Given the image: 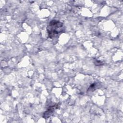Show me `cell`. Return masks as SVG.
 Segmentation results:
<instances>
[{"label": "cell", "instance_id": "6da1fadb", "mask_svg": "<svg viewBox=\"0 0 123 123\" xmlns=\"http://www.w3.org/2000/svg\"><path fill=\"white\" fill-rule=\"evenodd\" d=\"M62 23L56 20L51 21L48 27V35L49 37L52 38L56 35H58L62 32Z\"/></svg>", "mask_w": 123, "mask_h": 123}, {"label": "cell", "instance_id": "7a4b0ae2", "mask_svg": "<svg viewBox=\"0 0 123 123\" xmlns=\"http://www.w3.org/2000/svg\"><path fill=\"white\" fill-rule=\"evenodd\" d=\"M57 108V105H55V106H52L49 107L47 111H46V112L44 113V117L45 118H47L48 117H49L50 116V115H51V114Z\"/></svg>", "mask_w": 123, "mask_h": 123}]
</instances>
